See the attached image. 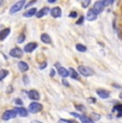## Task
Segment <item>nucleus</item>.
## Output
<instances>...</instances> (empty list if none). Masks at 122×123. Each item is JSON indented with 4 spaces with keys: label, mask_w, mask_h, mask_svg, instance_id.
I'll return each mask as SVG.
<instances>
[{
    "label": "nucleus",
    "mask_w": 122,
    "mask_h": 123,
    "mask_svg": "<svg viewBox=\"0 0 122 123\" xmlns=\"http://www.w3.org/2000/svg\"><path fill=\"white\" fill-rule=\"evenodd\" d=\"M78 72L79 74H81L83 76H92L93 75V70L89 67H86V65H79L78 67Z\"/></svg>",
    "instance_id": "obj_1"
},
{
    "label": "nucleus",
    "mask_w": 122,
    "mask_h": 123,
    "mask_svg": "<svg viewBox=\"0 0 122 123\" xmlns=\"http://www.w3.org/2000/svg\"><path fill=\"white\" fill-rule=\"evenodd\" d=\"M25 2H26V0H19V1H17L16 3H14L12 6V8L10 9V13L11 14H15L16 12L20 11L23 9V6H25Z\"/></svg>",
    "instance_id": "obj_2"
},
{
    "label": "nucleus",
    "mask_w": 122,
    "mask_h": 123,
    "mask_svg": "<svg viewBox=\"0 0 122 123\" xmlns=\"http://www.w3.org/2000/svg\"><path fill=\"white\" fill-rule=\"evenodd\" d=\"M42 109H43V106H42L40 103H37V102H32V103L29 105V111L32 112V113L40 112Z\"/></svg>",
    "instance_id": "obj_3"
},
{
    "label": "nucleus",
    "mask_w": 122,
    "mask_h": 123,
    "mask_svg": "<svg viewBox=\"0 0 122 123\" xmlns=\"http://www.w3.org/2000/svg\"><path fill=\"white\" fill-rule=\"evenodd\" d=\"M16 115H17V112H16V110H6V111L3 112V115H2V120H10V119H14V118L16 117Z\"/></svg>",
    "instance_id": "obj_4"
},
{
    "label": "nucleus",
    "mask_w": 122,
    "mask_h": 123,
    "mask_svg": "<svg viewBox=\"0 0 122 123\" xmlns=\"http://www.w3.org/2000/svg\"><path fill=\"white\" fill-rule=\"evenodd\" d=\"M10 56L13 57V58H22L23 50L20 48H18V47H15V48H13L10 50Z\"/></svg>",
    "instance_id": "obj_5"
},
{
    "label": "nucleus",
    "mask_w": 122,
    "mask_h": 123,
    "mask_svg": "<svg viewBox=\"0 0 122 123\" xmlns=\"http://www.w3.org/2000/svg\"><path fill=\"white\" fill-rule=\"evenodd\" d=\"M70 115L71 116H73V117H76V118H78V119H80L81 120V122H88V123H91V122H93V120L91 119V118H88V117H86V116H83V115H79V113H76V112H70Z\"/></svg>",
    "instance_id": "obj_6"
},
{
    "label": "nucleus",
    "mask_w": 122,
    "mask_h": 123,
    "mask_svg": "<svg viewBox=\"0 0 122 123\" xmlns=\"http://www.w3.org/2000/svg\"><path fill=\"white\" fill-rule=\"evenodd\" d=\"M98 17V13L95 12L93 9H91V10H89L87 12V15H86V18L87 20H89V22H93V20H95Z\"/></svg>",
    "instance_id": "obj_7"
},
{
    "label": "nucleus",
    "mask_w": 122,
    "mask_h": 123,
    "mask_svg": "<svg viewBox=\"0 0 122 123\" xmlns=\"http://www.w3.org/2000/svg\"><path fill=\"white\" fill-rule=\"evenodd\" d=\"M56 65H57V68H58V74H59L61 77L65 78V77H67V76L70 75V71H69V70H67V68L60 67L58 63H56Z\"/></svg>",
    "instance_id": "obj_8"
},
{
    "label": "nucleus",
    "mask_w": 122,
    "mask_h": 123,
    "mask_svg": "<svg viewBox=\"0 0 122 123\" xmlns=\"http://www.w3.org/2000/svg\"><path fill=\"white\" fill-rule=\"evenodd\" d=\"M104 3H103V1H97L94 3V6H93V10L97 12L98 14L102 13L103 11H104Z\"/></svg>",
    "instance_id": "obj_9"
},
{
    "label": "nucleus",
    "mask_w": 122,
    "mask_h": 123,
    "mask_svg": "<svg viewBox=\"0 0 122 123\" xmlns=\"http://www.w3.org/2000/svg\"><path fill=\"white\" fill-rule=\"evenodd\" d=\"M28 98L32 101H39L40 100V94L37 90H30L28 92Z\"/></svg>",
    "instance_id": "obj_10"
},
{
    "label": "nucleus",
    "mask_w": 122,
    "mask_h": 123,
    "mask_svg": "<svg viewBox=\"0 0 122 123\" xmlns=\"http://www.w3.org/2000/svg\"><path fill=\"white\" fill-rule=\"evenodd\" d=\"M37 47V43H36V42H30V43H28L24 47V50L26 53H31V51H33Z\"/></svg>",
    "instance_id": "obj_11"
},
{
    "label": "nucleus",
    "mask_w": 122,
    "mask_h": 123,
    "mask_svg": "<svg viewBox=\"0 0 122 123\" xmlns=\"http://www.w3.org/2000/svg\"><path fill=\"white\" fill-rule=\"evenodd\" d=\"M49 13H50V15L55 18L61 17V15H62V13H61V9L59 8V6H55V8H53Z\"/></svg>",
    "instance_id": "obj_12"
},
{
    "label": "nucleus",
    "mask_w": 122,
    "mask_h": 123,
    "mask_svg": "<svg viewBox=\"0 0 122 123\" xmlns=\"http://www.w3.org/2000/svg\"><path fill=\"white\" fill-rule=\"evenodd\" d=\"M48 12H50V10H49L47 6H44V8H42L40 11H37V13L36 16L37 18H41V17H43V16H45Z\"/></svg>",
    "instance_id": "obj_13"
},
{
    "label": "nucleus",
    "mask_w": 122,
    "mask_h": 123,
    "mask_svg": "<svg viewBox=\"0 0 122 123\" xmlns=\"http://www.w3.org/2000/svg\"><path fill=\"white\" fill-rule=\"evenodd\" d=\"M15 110L19 117H27L28 116V110L24 107H17V108H15Z\"/></svg>",
    "instance_id": "obj_14"
},
{
    "label": "nucleus",
    "mask_w": 122,
    "mask_h": 123,
    "mask_svg": "<svg viewBox=\"0 0 122 123\" xmlns=\"http://www.w3.org/2000/svg\"><path fill=\"white\" fill-rule=\"evenodd\" d=\"M98 95L100 96L101 98H109V92L106 91V90H102V89H98L97 91Z\"/></svg>",
    "instance_id": "obj_15"
},
{
    "label": "nucleus",
    "mask_w": 122,
    "mask_h": 123,
    "mask_svg": "<svg viewBox=\"0 0 122 123\" xmlns=\"http://www.w3.org/2000/svg\"><path fill=\"white\" fill-rule=\"evenodd\" d=\"M10 32H11L10 28H4V29H2L1 32H0V40H1V41H3V40L6 39L9 34H10Z\"/></svg>",
    "instance_id": "obj_16"
},
{
    "label": "nucleus",
    "mask_w": 122,
    "mask_h": 123,
    "mask_svg": "<svg viewBox=\"0 0 122 123\" xmlns=\"http://www.w3.org/2000/svg\"><path fill=\"white\" fill-rule=\"evenodd\" d=\"M37 10L36 8H32V9H29L26 13H24V17H31L33 15H37Z\"/></svg>",
    "instance_id": "obj_17"
},
{
    "label": "nucleus",
    "mask_w": 122,
    "mask_h": 123,
    "mask_svg": "<svg viewBox=\"0 0 122 123\" xmlns=\"http://www.w3.org/2000/svg\"><path fill=\"white\" fill-rule=\"evenodd\" d=\"M41 41L45 44H51V39L47 33H43L41 35Z\"/></svg>",
    "instance_id": "obj_18"
},
{
    "label": "nucleus",
    "mask_w": 122,
    "mask_h": 123,
    "mask_svg": "<svg viewBox=\"0 0 122 123\" xmlns=\"http://www.w3.org/2000/svg\"><path fill=\"white\" fill-rule=\"evenodd\" d=\"M18 68H19L20 72H26L29 68V65L24 61H20V62H18Z\"/></svg>",
    "instance_id": "obj_19"
},
{
    "label": "nucleus",
    "mask_w": 122,
    "mask_h": 123,
    "mask_svg": "<svg viewBox=\"0 0 122 123\" xmlns=\"http://www.w3.org/2000/svg\"><path fill=\"white\" fill-rule=\"evenodd\" d=\"M69 71H70V76H71L72 78L79 80V75H78V73H79V72L77 73L76 71H75L74 68H69Z\"/></svg>",
    "instance_id": "obj_20"
},
{
    "label": "nucleus",
    "mask_w": 122,
    "mask_h": 123,
    "mask_svg": "<svg viewBox=\"0 0 122 123\" xmlns=\"http://www.w3.org/2000/svg\"><path fill=\"white\" fill-rule=\"evenodd\" d=\"M114 111H118V117H122V105H116L114 107Z\"/></svg>",
    "instance_id": "obj_21"
},
{
    "label": "nucleus",
    "mask_w": 122,
    "mask_h": 123,
    "mask_svg": "<svg viewBox=\"0 0 122 123\" xmlns=\"http://www.w3.org/2000/svg\"><path fill=\"white\" fill-rule=\"evenodd\" d=\"M76 49L78 51H80V53H84V51L87 50V47L83 44H76Z\"/></svg>",
    "instance_id": "obj_22"
},
{
    "label": "nucleus",
    "mask_w": 122,
    "mask_h": 123,
    "mask_svg": "<svg viewBox=\"0 0 122 123\" xmlns=\"http://www.w3.org/2000/svg\"><path fill=\"white\" fill-rule=\"evenodd\" d=\"M0 73H1V75H0V80H3L4 78H6V75H9V72L6 70H4V68H2Z\"/></svg>",
    "instance_id": "obj_23"
},
{
    "label": "nucleus",
    "mask_w": 122,
    "mask_h": 123,
    "mask_svg": "<svg viewBox=\"0 0 122 123\" xmlns=\"http://www.w3.org/2000/svg\"><path fill=\"white\" fill-rule=\"evenodd\" d=\"M91 119H92L93 121H98V120L101 119V116L98 115V113H92V115H91Z\"/></svg>",
    "instance_id": "obj_24"
},
{
    "label": "nucleus",
    "mask_w": 122,
    "mask_h": 123,
    "mask_svg": "<svg viewBox=\"0 0 122 123\" xmlns=\"http://www.w3.org/2000/svg\"><path fill=\"white\" fill-rule=\"evenodd\" d=\"M90 1L91 0H81V6L83 8H87L90 4Z\"/></svg>",
    "instance_id": "obj_25"
},
{
    "label": "nucleus",
    "mask_w": 122,
    "mask_h": 123,
    "mask_svg": "<svg viewBox=\"0 0 122 123\" xmlns=\"http://www.w3.org/2000/svg\"><path fill=\"white\" fill-rule=\"evenodd\" d=\"M24 41H25V34L24 33L19 34V37H18V39H17V43H23Z\"/></svg>",
    "instance_id": "obj_26"
},
{
    "label": "nucleus",
    "mask_w": 122,
    "mask_h": 123,
    "mask_svg": "<svg viewBox=\"0 0 122 123\" xmlns=\"http://www.w3.org/2000/svg\"><path fill=\"white\" fill-rule=\"evenodd\" d=\"M75 108H76V110H80V111H85V110H86V108L83 107L81 105H76V106H75Z\"/></svg>",
    "instance_id": "obj_27"
},
{
    "label": "nucleus",
    "mask_w": 122,
    "mask_h": 123,
    "mask_svg": "<svg viewBox=\"0 0 122 123\" xmlns=\"http://www.w3.org/2000/svg\"><path fill=\"white\" fill-rule=\"evenodd\" d=\"M37 1V0H31V1H30L29 3H27V4H26V8H29L30 6H32V4H33V3H36Z\"/></svg>",
    "instance_id": "obj_28"
},
{
    "label": "nucleus",
    "mask_w": 122,
    "mask_h": 123,
    "mask_svg": "<svg viewBox=\"0 0 122 123\" xmlns=\"http://www.w3.org/2000/svg\"><path fill=\"white\" fill-rule=\"evenodd\" d=\"M84 19H85V17H84V16H80V17H79V19H78V22H77L76 24H78V25H80V24H83Z\"/></svg>",
    "instance_id": "obj_29"
},
{
    "label": "nucleus",
    "mask_w": 122,
    "mask_h": 123,
    "mask_svg": "<svg viewBox=\"0 0 122 123\" xmlns=\"http://www.w3.org/2000/svg\"><path fill=\"white\" fill-rule=\"evenodd\" d=\"M14 102H15V103H16V104H18V105H20V106H22V105H23V101H22V100H20V98H16V100H15V101H14Z\"/></svg>",
    "instance_id": "obj_30"
},
{
    "label": "nucleus",
    "mask_w": 122,
    "mask_h": 123,
    "mask_svg": "<svg viewBox=\"0 0 122 123\" xmlns=\"http://www.w3.org/2000/svg\"><path fill=\"white\" fill-rule=\"evenodd\" d=\"M103 3H104V6H108L109 3H111V0H102Z\"/></svg>",
    "instance_id": "obj_31"
},
{
    "label": "nucleus",
    "mask_w": 122,
    "mask_h": 123,
    "mask_svg": "<svg viewBox=\"0 0 122 123\" xmlns=\"http://www.w3.org/2000/svg\"><path fill=\"white\" fill-rule=\"evenodd\" d=\"M12 91H13V87L12 86H9L8 90H6V93H12Z\"/></svg>",
    "instance_id": "obj_32"
},
{
    "label": "nucleus",
    "mask_w": 122,
    "mask_h": 123,
    "mask_svg": "<svg viewBox=\"0 0 122 123\" xmlns=\"http://www.w3.org/2000/svg\"><path fill=\"white\" fill-rule=\"evenodd\" d=\"M76 16H77V12H72L70 14V17H76Z\"/></svg>",
    "instance_id": "obj_33"
},
{
    "label": "nucleus",
    "mask_w": 122,
    "mask_h": 123,
    "mask_svg": "<svg viewBox=\"0 0 122 123\" xmlns=\"http://www.w3.org/2000/svg\"><path fill=\"white\" fill-rule=\"evenodd\" d=\"M59 122H72V120H67V119H60Z\"/></svg>",
    "instance_id": "obj_34"
},
{
    "label": "nucleus",
    "mask_w": 122,
    "mask_h": 123,
    "mask_svg": "<svg viewBox=\"0 0 122 123\" xmlns=\"http://www.w3.org/2000/svg\"><path fill=\"white\" fill-rule=\"evenodd\" d=\"M62 82H63V85H64V86H67V87H69V86H70L69 82H67L65 79H63V80H62Z\"/></svg>",
    "instance_id": "obj_35"
},
{
    "label": "nucleus",
    "mask_w": 122,
    "mask_h": 123,
    "mask_svg": "<svg viewBox=\"0 0 122 123\" xmlns=\"http://www.w3.org/2000/svg\"><path fill=\"white\" fill-rule=\"evenodd\" d=\"M46 65H47V64H46V63L44 62V64H42L41 67H40V68H41V70H43V68H46Z\"/></svg>",
    "instance_id": "obj_36"
},
{
    "label": "nucleus",
    "mask_w": 122,
    "mask_h": 123,
    "mask_svg": "<svg viewBox=\"0 0 122 123\" xmlns=\"http://www.w3.org/2000/svg\"><path fill=\"white\" fill-rule=\"evenodd\" d=\"M54 75H55V71H54V70H51V71H50V76L53 77Z\"/></svg>",
    "instance_id": "obj_37"
},
{
    "label": "nucleus",
    "mask_w": 122,
    "mask_h": 123,
    "mask_svg": "<svg viewBox=\"0 0 122 123\" xmlns=\"http://www.w3.org/2000/svg\"><path fill=\"white\" fill-rule=\"evenodd\" d=\"M24 80H25V84H28V78H27V77H24Z\"/></svg>",
    "instance_id": "obj_38"
},
{
    "label": "nucleus",
    "mask_w": 122,
    "mask_h": 123,
    "mask_svg": "<svg viewBox=\"0 0 122 123\" xmlns=\"http://www.w3.org/2000/svg\"><path fill=\"white\" fill-rule=\"evenodd\" d=\"M47 1L49 2V3H54V2H55L56 0H47Z\"/></svg>",
    "instance_id": "obj_39"
},
{
    "label": "nucleus",
    "mask_w": 122,
    "mask_h": 123,
    "mask_svg": "<svg viewBox=\"0 0 122 123\" xmlns=\"http://www.w3.org/2000/svg\"><path fill=\"white\" fill-rule=\"evenodd\" d=\"M89 102H92V103H95V100H93V98H89Z\"/></svg>",
    "instance_id": "obj_40"
},
{
    "label": "nucleus",
    "mask_w": 122,
    "mask_h": 123,
    "mask_svg": "<svg viewBox=\"0 0 122 123\" xmlns=\"http://www.w3.org/2000/svg\"><path fill=\"white\" fill-rule=\"evenodd\" d=\"M119 98H121V100H122V92H121V93H120V95H119Z\"/></svg>",
    "instance_id": "obj_41"
},
{
    "label": "nucleus",
    "mask_w": 122,
    "mask_h": 123,
    "mask_svg": "<svg viewBox=\"0 0 122 123\" xmlns=\"http://www.w3.org/2000/svg\"><path fill=\"white\" fill-rule=\"evenodd\" d=\"M115 1V0H111V3H112V2H114Z\"/></svg>",
    "instance_id": "obj_42"
}]
</instances>
